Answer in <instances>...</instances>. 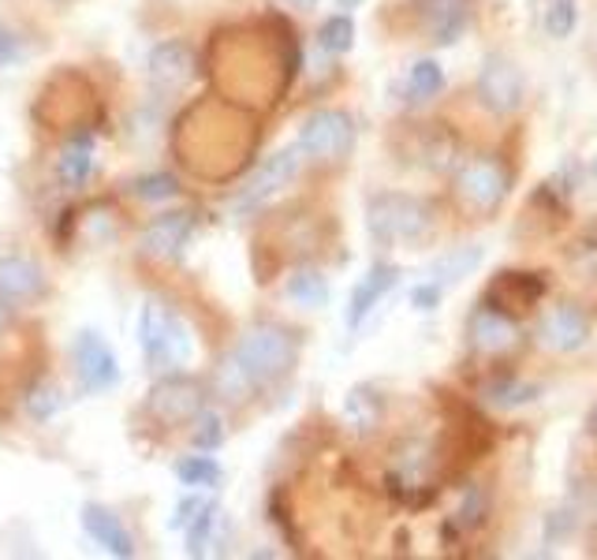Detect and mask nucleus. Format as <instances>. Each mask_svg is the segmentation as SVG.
<instances>
[{
    "label": "nucleus",
    "instance_id": "22",
    "mask_svg": "<svg viewBox=\"0 0 597 560\" xmlns=\"http://www.w3.org/2000/svg\"><path fill=\"white\" fill-rule=\"evenodd\" d=\"M217 527H221V508H217V501H213V505H205L188 527H183V531H188V553L191 557L210 553L213 538H217Z\"/></svg>",
    "mask_w": 597,
    "mask_h": 560
},
{
    "label": "nucleus",
    "instance_id": "18",
    "mask_svg": "<svg viewBox=\"0 0 597 560\" xmlns=\"http://www.w3.org/2000/svg\"><path fill=\"white\" fill-rule=\"evenodd\" d=\"M422 19L437 45H452L467 27V0H422Z\"/></svg>",
    "mask_w": 597,
    "mask_h": 560
},
{
    "label": "nucleus",
    "instance_id": "31",
    "mask_svg": "<svg viewBox=\"0 0 597 560\" xmlns=\"http://www.w3.org/2000/svg\"><path fill=\"white\" fill-rule=\"evenodd\" d=\"M575 23H579V8H575V0H553V8L545 12V30H549L553 38H568Z\"/></svg>",
    "mask_w": 597,
    "mask_h": 560
},
{
    "label": "nucleus",
    "instance_id": "35",
    "mask_svg": "<svg viewBox=\"0 0 597 560\" xmlns=\"http://www.w3.org/2000/svg\"><path fill=\"white\" fill-rule=\"evenodd\" d=\"M411 303H415L418 310H434L437 303H441V284H434V281L422 284V288L411 292Z\"/></svg>",
    "mask_w": 597,
    "mask_h": 560
},
{
    "label": "nucleus",
    "instance_id": "3",
    "mask_svg": "<svg viewBox=\"0 0 597 560\" xmlns=\"http://www.w3.org/2000/svg\"><path fill=\"white\" fill-rule=\"evenodd\" d=\"M456 187V198L463 210L470 213H493L508 198V187H512V172L504 165L500 157L493 154H478V157H467L452 180Z\"/></svg>",
    "mask_w": 597,
    "mask_h": 560
},
{
    "label": "nucleus",
    "instance_id": "19",
    "mask_svg": "<svg viewBox=\"0 0 597 560\" xmlns=\"http://www.w3.org/2000/svg\"><path fill=\"white\" fill-rule=\"evenodd\" d=\"M191 359V329H188V322L180 318V314H172L169 325H164V333H161V340L153 344V352L146 355V363H150V370H176V366H183Z\"/></svg>",
    "mask_w": 597,
    "mask_h": 560
},
{
    "label": "nucleus",
    "instance_id": "8",
    "mask_svg": "<svg viewBox=\"0 0 597 560\" xmlns=\"http://www.w3.org/2000/svg\"><path fill=\"white\" fill-rule=\"evenodd\" d=\"M194 71H199V57L188 42H164L150 53V86L158 94H180L191 86Z\"/></svg>",
    "mask_w": 597,
    "mask_h": 560
},
{
    "label": "nucleus",
    "instance_id": "34",
    "mask_svg": "<svg viewBox=\"0 0 597 560\" xmlns=\"http://www.w3.org/2000/svg\"><path fill=\"white\" fill-rule=\"evenodd\" d=\"M482 519H486V493L470 490L467 501H463V508H459V523H463V527H478Z\"/></svg>",
    "mask_w": 597,
    "mask_h": 560
},
{
    "label": "nucleus",
    "instance_id": "9",
    "mask_svg": "<svg viewBox=\"0 0 597 560\" xmlns=\"http://www.w3.org/2000/svg\"><path fill=\"white\" fill-rule=\"evenodd\" d=\"M45 295V273L27 254H4L0 258V299L8 307H30Z\"/></svg>",
    "mask_w": 597,
    "mask_h": 560
},
{
    "label": "nucleus",
    "instance_id": "14",
    "mask_svg": "<svg viewBox=\"0 0 597 560\" xmlns=\"http://www.w3.org/2000/svg\"><path fill=\"white\" fill-rule=\"evenodd\" d=\"M538 336L545 348L553 352H579L586 340H590V318L575 307V303H560L542 318Z\"/></svg>",
    "mask_w": 597,
    "mask_h": 560
},
{
    "label": "nucleus",
    "instance_id": "36",
    "mask_svg": "<svg viewBox=\"0 0 597 560\" xmlns=\"http://www.w3.org/2000/svg\"><path fill=\"white\" fill-rule=\"evenodd\" d=\"M16 57H19V38H16V30H8L4 23H0V68H8Z\"/></svg>",
    "mask_w": 597,
    "mask_h": 560
},
{
    "label": "nucleus",
    "instance_id": "39",
    "mask_svg": "<svg viewBox=\"0 0 597 560\" xmlns=\"http://www.w3.org/2000/svg\"><path fill=\"white\" fill-rule=\"evenodd\" d=\"M336 4H340V8H358L363 0H336Z\"/></svg>",
    "mask_w": 597,
    "mask_h": 560
},
{
    "label": "nucleus",
    "instance_id": "20",
    "mask_svg": "<svg viewBox=\"0 0 597 560\" xmlns=\"http://www.w3.org/2000/svg\"><path fill=\"white\" fill-rule=\"evenodd\" d=\"M284 295H287L292 303H298V307L317 310V307H325V303H328V281H325L322 269L303 266V269H295L292 277H287Z\"/></svg>",
    "mask_w": 597,
    "mask_h": 560
},
{
    "label": "nucleus",
    "instance_id": "10",
    "mask_svg": "<svg viewBox=\"0 0 597 560\" xmlns=\"http://www.w3.org/2000/svg\"><path fill=\"white\" fill-rule=\"evenodd\" d=\"M542 295H545L542 273H500V277L489 284L486 303L493 310L519 318V314H530L534 307H538Z\"/></svg>",
    "mask_w": 597,
    "mask_h": 560
},
{
    "label": "nucleus",
    "instance_id": "30",
    "mask_svg": "<svg viewBox=\"0 0 597 560\" xmlns=\"http://www.w3.org/2000/svg\"><path fill=\"white\" fill-rule=\"evenodd\" d=\"M534 396H538V389L527 381H516V378H500L486 389V400L497 404V407H519V404L534 400Z\"/></svg>",
    "mask_w": 597,
    "mask_h": 560
},
{
    "label": "nucleus",
    "instance_id": "23",
    "mask_svg": "<svg viewBox=\"0 0 597 560\" xmlns=\"http://www.w3.org/2000/svg\"><path fill=\"white\" fill-rule=\"evenodd\" d=\"M482 262V251L478 247H459V251H448L445 258H437L434 262V269H429V277H434V284H456V281H463L467 277L470 269H475Z\"/></svg>",
    "mask_w": 597,
    "mask_h": 560
},
{
    "label": "nucleus",
    "instance_id": "40",
    "mask_svg": "<svg viewBox=\"0 0 597 560\" xmlns=\"http://www.w3.org/2000/svg\"><path fill=\"white\" fill-rule=\"evenodd\" d=\"M295 4H298V8H314L317 0H295Z\"/></svg>",
    "mask_w": 597,
    "mask_h": 560
},
{
    "label": "nucleus",
    "instance_id": "15",
    "mask_svg": "<svg viewBox=\"0 0 597 560\" xmlns=\"http://www.w3.org/2000/svg\"><path fill=\"white\" fill-rule=\"evenodd\" d=\"M82 527L94 542L112 557H135V538L123 527V519L105 505H82Z\"/></svg>",
    "mask_w": 597,
    "mask_h": 560
},
{
    "label": "nucleus",
    "instance_id": "13",
    "mask_svg": "<svg viewBox=\"0 0 597 560\" xmlns=\"http://www.w3.org/2000/svg\"><path fill=\"white\" fill-rule=\"evenodd\" d=\"M467 336H470V348H475V352L504 355V352H512L519 344V325H516L512 314H500V310H493L489 303H482V307L470 314Z\"/></svg>",
    "mask_w": 597,
    "mask_h": 560
},
{
    "label": "nucleus",
    "instance_id": "29",
    "mask_svg": "<svg viewBox=\"0 0 597 560\" xmlns=\"http://www.w3.org/2000/svg\"><path fill=\"white\" fill-rule=\"evenodd\" d=\"M27 411H30V419H38V422H49L53 415L64 407V396H60L57 385H49V381H38L34 389L27 393Z\"/></svg>",
    "mask_w": 597,
    "mask_h": 560
},
{
    "label": "nucleus",
    "instance_id": "16",
    "mask_svg": "<svg viewBox=\"0 0 597 560\" xmlns=\"http://www.w3.org/2000/svg\"><path fill=\"white\" fill-rule=\"evenodd\" d=\"M396 277H399L396 266L377 262V266L370 269L363 281H358V288L352 292V303H347V329H358V325L366 322V314L374 310L381 299H385V292L393 288Z\"/></svg>",
    "mask_w": 597,
    "mask_h": 560
},
{
    "label": "nucleus",
    "instance_id": "6",
    "mask_svg": "<svg viewBox=\"0 0 597 560\" xmlns=\"http://www.w3.org/2000/svg\"><path fill=\"white\" fill-rule=\"evenodd\" d=\"M478 101L486 105L493 116H512L523 105V71L516 68V60H508L504 53H489L478 68Z\"/></svg>",
    "mask_w": 597,
    "mask_h": 560
},
{
    "label": "nucleus",
    "instance_id": "25",
    "mask_svg": "<svg viewBox=\"0 0 597 560\" xmlns=\"http://www.w3.org/2000/svg\"><path fill=\"white\" fill-rule=\"evenodd\" d=\"M344 415H347V422H352L358 434H366V430H374L377 419H381V400L366 389V385H358V389L347 393Z\"/></svg>",
    "mask_w": 597,
    "mask_h": 560
},
{
    "label": "nucleus",
    "instance_id": "12",
    "mask_svg": "<svg viewBox=\"0 0 597 560\" xmlns=\"http://www.w3.org/2000/svg\"><path fill=\"white\" fill-rule=\"evenodd\" d=\"M194 232V213L191 210H172V213H161V217L150 221V228L142 232V254L146 258H180V251L188 247Z\"/></svg>",
    "mask_w": 597,
    "mask_h": 560
},
{
    "label": "nucleus",
    "instance_id": "17",
    "mask_svg": "<svg viewBox=\"0 0 597 560\" xmlns=\"http://www.w3.org/2000/svg\"><path fill=\"white\" fill-rule=\"evenodd\" d=\"M90 172H94V135L82 131V135H71L68 146L60 150L57 176L68 191H79V187H87Z\"/></svg>",
    "mask_w": 597,
    "mask_h": 560
},
{
    "label": "nucleus",
    "instance_id": "32",
    "mask_svg": "<svg viewBox=\"0 0 597 560\" xmlns=\"http://www.w3.org/2000/svg\"><path fill=\"white\" fill-rule=\"evenodd\" d=\"M131 191H135L139 198H146V202L172 198V195H176V180H172L169 172H153V176H142V180L131 183Z\"/></svg>",
    "mask_w": 597,
    "mask_h": 560
},
{
    "label": "nucleus",
    "instance_id": "38",
    "mask_svg": "<svg viewBox=\"0 0 597 560\" xmlns=\"http://www.w3.org/2000/svg\"><path fill=\"white\" fill-rule=\"evenodd\" d=\"M4 325H8V303L0 299V333H4Z\"/></svg>",
    "mask_w": 597,
    "mask_h": 560
},
{
    "label": "nucleus",
    "instance_id": "26",
    "mask_svg": "<svg viewBox=\"0 0 597 560\" xmlns=\"http://www.w3.org/2000/svg\"><path fill=\"white\" fill-rule=\"evenodd\" d=\"M441 86H445V71H441L437 60H418V64L411 68V75H407V94H411V101H429V98H437Z\"/></svg>",
    "mask_w": 597,
    "mask_h": 560
},
{
    "label": "nucleus",
    "instance_id": "21",
    "mask_svg": "<svg viewBox=\"0 0 597 560\" xmlns=\"http://www.w3.org/2000/svg\"><path fill=\"white\" fill-rule=\"evenodd\" d=\"M254 389H259V381H254L251 374H246L235 359H224L217 366V374H213V396L224 400V404H232V407H240V404L251 400Z\"/></svg>",
    "mask_w": 597,
    "mask_h": 560
},
{
    "label": "nucleus",
    "instance_id": "1",
    "mask_svg": "<svg viewBox=\"0 0 597 560\" xmlns=\"http://www.w3.org/2000/svg\"><path fill=\"white\" fill-rule=\"evenodd\" d=\"M232 359L259 385H273L298 363V333L281 322H259L240 336Z\"/></svg>",
    "mask_w": 597,
    "mask_h": 560
},
{
    "label": "nucleus",
    "instance_id": "27",
    "mask_svg": "<svg viewBox=\"0 0 597 560\" xmlns=\"http://www.w3.org/2000/svg\"><path fill=\"white\" fill-rule=\"evenodd\" d=\"M317 45L325 49V53H347V49L355 45V23L352 16H328L322 30H317Z\"/></svg>",
    "mask_w": 597,
    "mask_h": 560
},
{
    "label": "nucleus",
    "instance_id": "37",
    "mask_svg": "<svg viewBox=\"0 0 597 560\" xmlns=\"http://www.w3.org/2000/svg\"><path fill=\"white\" fill-rule=\"evenodd\" d=\"M586 434L597 437V404L590 407V411H586Z\"/></svg>",
    "mask_w": 597,
    "mask_h": 560
},
{
    "label": "nucleus",
    "instance_id": "33",
    "mask_svg": "<svg viewBox=\"0 0 597 560\" xmlns=\"http://www.w3.org/2000/svg\"><path fill=\"white\" fill-rule=\"evenodd\" d=\"M205 505H213V497H205V493H199V490H194L191 497H183V501L176 505V516L169 519V527H172V531H183V527H188Z\"/></svg>",
    "mask_w": 597,
    "mask_h": 560
},
{
    "label": "nucleus",
    "instance_id": "24",
    "mask_svg": "<svg viewBox=\"0 0 597 560\" xmlns=\"http://www.w3.org/2000/svg\"><path fill=\"white\" fill-rule=\"evenodd\" d=\"M176 475L183 486H191V490H217L221 486V464L210 460V456H188V460L176 464Z\"/></svg>",
    "mask_w": 597,
    "mask_h": 560
},
{
    "label": "nucleus",
    "instance_id": "2",
    "mask_svg": "<svg viewBox=\"0 0 597 560\" xmlns=\"http://www.w3.org/2000/svg\"><path fill=\"white\" fill-rule=\"evenodd\" d=\"M370 236L385 247H396V243H422L434 232L437 213L426 198L404 195V191H385V195L370 198L366 210Z\"/></svg>",
    "mask_w": 597,
    "mask_h": 560
},
{
    "label": "nucleus",
    "instance_id": "28",
    "mask_svg": "<svg viewBox=\"0 0 597 560\" xmlns=\"http://www.w3.org/2000/svg\"><path fill=\"white\" fill-rule=\"evenodd\" d=\"M191 426V445L199 448V452H213V448H221L224 441V419L217 411H202L194 415V419L188 422Z\"/></svg>",
    "mask_w": 597,
    "mask_h": 560
},
{
    "label": "nucleus",
    "instance_id": "4",
    "mask_svg": "<svg viewBox=\"0 0 597 560\" xmlns=\"http://www.w3.org/2000/svg\"><path fill=\"white\" fill-rule=\"evenodd\" d=\"M355 146V120L340 109H317L298 131V154L314 165H340Z\"/></svg>",
    "mask_w": 597,
    "mask_h": 560
},
{
    "label": "nucleus",
    "instance_id": "5",
    "mask_svg": "<svg viewBox=\"0 0 597 560\" xmlns=\"http://www.w3.org/2000/svg\"><path fill=\"white\" fill-rule=\"evenodd\" d=\"M205 396H210V389L202 381L188 378V374H169L150 389L146 411L161 426H188L205 407Z\"/></svg>",
    "mask_w": 597,
    "mask_h": 560
},
{
    "label": "nucleus",
    "instance_id": "7",
    "mask_svg": "<svg viewBox=\"0 0 597 560\" xmlns=\"http://www.w3.org/2000/svg\"><path fill=\"white\" fill-rule=\"evenodd\" d=\"M71 359H75V378L82 393H105L120 381V363L112 348L94 329H82L71 344Z\"/></svg>",
    "mask_w": 597,
    "mask_h": 560
},
{
    "label": "nucleus",
    "instance_id": "11",
    "mask_svg": "<svg viewBox=\"0 0 597 560\" xmlns=\"http://www.w3.org/2000/svg\"><path fill=\"white\" fill-rule=\"evenodd\" d=\"M298 165H303V154L292 146V150H276L273 157H265L259 172L251 176L243 191V206H262V202L276 198L281 191L298 176Z\"/></svg>",
    "mask_w": 597,
    "mask_h": 560
}]
</instances>
